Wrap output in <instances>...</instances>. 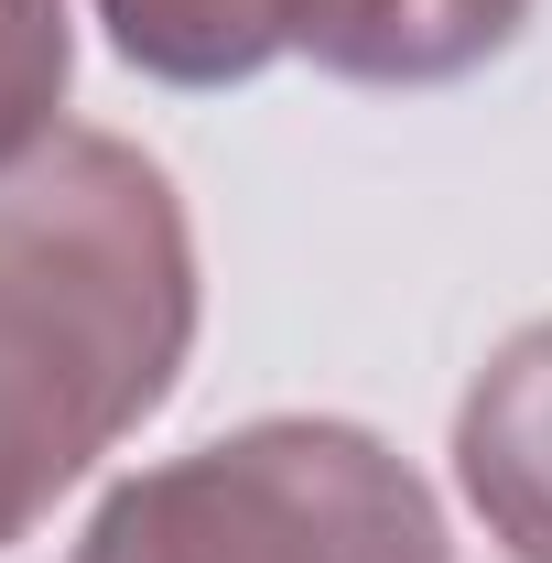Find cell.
Instances as JSON below:
<instances>
[{
  "label": "cell",
  "mask_w": 552,
  "mask_h": 563,
  "mask_svg": "<svg viewBox=\"0 0 552 563\" xmlns=\"http://www.w3.org/2000/svg\"><path fill=\"white\" fill-rule=\"evenodd\" d=\"M66 563H455V542L368 422L272 412L109 488Z\"/></svg>",
  "instance_id": "obj_2"
},
{
  "label": "cell",
  "mask_w": 552,
  "mask_h": 563,
  "mask_svg": "<svg viewBox=\"0 0 552 563\" xmlns=\"http://www.w3.org/2000/svg\"><path fill=\"white\" fill-rule=\"evenodd\" d=\"M455 477L509 563H552V314L477 368L455 412Z\"/></svg>",
  "instance_id": "obj_3"
},
{
  "label": "cell",
  "mask_w": 552,
  "mask_h": 563,
  "mask_svg": "<svg viewBox=\"0 0 552 563\" xmlns=\"http://www.w3.org/2000/svg\"><path fill=\"white\" fill-rule=\"evenodd\" d=\"M196 347V228L174 174L109 131H55L0 174V553L163 412Z\"/></svg>",
  "instance_id": "obj_1"
},
{
  "label": "cell",
  "mask_w": 552,
  "mask_h": 563,
  "mask_svg": "<svg viewBox=\"0 0 552 563\" xmlns=\"http://www.w3.org/2000/svg\"><path fill=\"white\" fill-rule=\"evenodd\" d=\"M109 44L163 87H239L272 55H292L281 0H98Z\"/></svg>",
  "instance_id": "obj_5"
},
{
  "label": "cell",
  "mask_w": 552,
  "mask_h": 563,
  "mask_svg": "<svg viewBox=\"0 0 552 563\" xmlns=\"http://www.w3.org/2000/svg\"><path fill=\"white\" fill-rule=\"evenodd\" d=\"M531 0H281L292 55H314L346 87H455L487 55H509Z\"/></svg>",
  "instance_id": "obj_4"
},
{
  "label": "cell",
  "mask_w": 552,
  "mask_h": 563,
  "mask_svg": "<svg viewBox=\"0 0 552 563\" xmlns=\"http://www.w3.org/2000/svg\"><path fill=\"white\" fill-rule=\"evenodd\" d=\"M76 76V22L66 0H0V174L33 163L55 141V109H66Z\"/></svg>",
  "instance_id": "obj_6"
}]
</instances>
